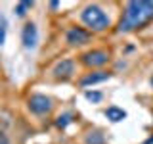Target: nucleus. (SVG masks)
<instances>
[{
  "label": "nucleus",
  "mask_w": 153,
  "mask_h": 144,
  "mask_svg": "<svg viewBox=\"0 0 153 144\" xmlns=\"http://www.w3.org/2000/svg\"><path fill=\"white\" fill-rule=\"evenodd\" d=\"M153 19V2L147 0H132L124 4L123 17L117 23V33H132L136 29H142Z\"/></svg>",
  "instance_id": "f257e3e1"
},
{
  "label": "nucleus",
  "mask_w": 153,
  "mask_h": 144,
  "mask_svg": "<svg viewBox=\"0 0 153 144\" xmlns=\"http://www.w3.org/2000/svg\"><path fill=\"white\" fill-rule=\"evenodd\" d=\"M80 21L86 25V29H88L90 33H103L111 27L109 16L98 6V4H88V6H84L82 12H80Z\"/></svg>",
  "instance_id": "f03ea898"
},
{
  "label": "nucleus",
  "mask_w": 153,
  "mask_h": 144,
  "mask_svg": "<svg viewBox=\"0 0 153 144\" xmlns=\"http://www.w3.org/2000/svg\"><path fill=\"white\" fill-rule=\"evenodd\" d=\"M27 108H29L31 113L42 117V115H48L52 112L54 104H52V98L46 96V94H31L27 98Z\"/></svg>",
  "instance_id": "7ed1b4c3"
},
{
  "label": "nucleus",
  "mask_w": 153,
  "mask_h": 144,
  "mask_svg": "<svg viewBox=\"0 0 153 144\" xmlns=\"http://www.w3.org/2000/svg\"><path fill=\"white\" fill-rule=\"evenodd\" d=\"M109 60H111V54H109V50H103V48H96V50H88L80 54V64L86 67H102Z\"/></svg>",
  "instance_id": "20e7f679"
},
{
  "label": "nucleus",
  "mask_w": 153,
  "mask_h": 144,
  "mask_svg": "<svg viewBox=\"0 0 153 144\" xmlns=\"http://www.w3.org/2000/svg\"><path fill=\"white\" fill-rule=\"evenodd\" d=\"M90 38H92V33L88 31V29H84V27H69L65 31V42L69 46H84V44H88L90 42Z\"/></svg>",
  "instance_id": "39448f33"
},
{
  "label": "nucleus",
  "mask_w": 153,
  "mask_h": 144,
  "mask_svg": "<svg viewBox=\"0 0 153 144\" xmlns=\"http://www.w3.org/2000/svg\"><path fill=\"white\" fill-rule=\"evenodd\" d=\"M75 69H76L75 60H71V58H63V60H59V62L54 65L52 75H54L56 81H69V79H73Z\"/></svg>",
  "instance_id": "423d86ee"
},
{
  "label": "nucleus",
  "mask_w": 153,
  "mask_h": 144,
  "mask_svg": "<svg viewBox=\"0 0 153 144\" xmlns=\"http://www.w3.org/2000/svg\"><path fill=\"white\" fill-rule=\"evenodd\" d=\"M21 42H23V48H27V50H33V48L36 46L38 42V29L33 21L25 23V27H23L21 31Z\"/></svg>",
  "instance_id": "0eeeda50"
},
{
  "label": "nucleus",
  "mask_w": 153,
  "mask_h": 144,
  "mask_svg": "<svg viewBox=\"0 0 153 144\" xmlns=\"http://www.w3.org/2000/svg\"><path fill=\"white\" fill-rule=\"evenodd\" d=\"M109 77H111V73L109 71H92V73H86L82 79L79 81V85L82 86V88H86V86L90 85H98V83H103V81H107Z\"/></svg>",
  "instance_id": "6e6552de"
},
{
  "label": "nucleus",
  "mask_w": 153,
  "mask_h": 144,
  "mask_svg": "<svg viewBox=\"0 0 153 144\" xmlns=\"http://www.w3.org/2000/svg\"><path fill=\"white\" fill-rule=\"evenodd\" d=\"M103 113H105V117H107L109 121H113V123H119V121H123V119L126 117V112H124L123 108H117V106H109Z\"/></svg>",
  "instance_id": "1a4fd4ad"
},
{
  "label": "nucleus",
  "mask_w": 153,
  "mask_h": 144,
  "mask_svg": "<svg viewBox=\"0 0 153 144\" xmlns=\"http://www.w3.org/2000/svg\"><path fill=\"white\" fill-rule=\"evenodd\" d=\"M33 8V2H29V0H23V2H17L16 6H13V14H16L17 17H25L27 12Z\"/></svg>",
  "instance_id": "9d476101"
},
{
  "label": "nucleus",
  "mask_w": 153,
  "mask_h": 144,
  "mask_svg": "<svg viewBox=\"0 0 153 144\" xmlns=\"http://www.w3.org/2000/svg\"><path fill=\"white\" fill-rule=\"evenodd\" d=\"M84 144H105V136L100 131H90L88 134H86Z\"/></svg>",
  "instance_id": "9b49d317"
},
{
  "label": "nucleus",
  "mask_w": 153,
  "mask_h": 144,
  "mask_svg": "<svg viewBox=\"0 0 153 144\" xmlns=\"http://www.w3.org/2000/svg\"><path fill=\"white\" fill-rule=\"evenodd\" d=\"M71 121H73V113L65 112V113H61L59 117L56 119V127H57V129H65V127H67V125H69Z\"/></svg>",
  "instance_id": "f8f14e48"
},
{
  "label": "nucleus",
  "mask_w": 153,
  "mask_h": 144,
  "mask_svg": "<svg viewBox=\"0 0 153 144\" xmlns=\"http://www.w3.org/2000/svg\"><path fill=\"white\" fill-rule=\"evenodd\" d=\"M84 98L88 100V102H100V100L103 98V94L98 92V90H84Z\"/></svg>",
  "instance_id": "ddd939ff"
},
{
  "label": "nucleus",
  "mask_w": 153,
  "mask_h": 144,
  "mask_svg": "<svg viewBox=\"0 0 153 144\" xmlns=\"http://www.w3.org/2000/svg\"><path fill=\"white\" fill-rule=\"evenodd\" d=\"M6 29H8V21L4 16H0V46L6 42Z\"/></svg>",
  "instance_id": "4468645a"
},
{
  "label": "nucleus",
  "mask_w": 153,
  "mask_h": 144,
  "mask_svg": "<svg viewBox=\"0 0 153 144\" xmlns=\"http://www.w3.org/2000/svg\"><path fill=\"white\" fill-rule=\"evenodd\" d=\"M0 144H10V138L4 131H0Z\"/></svg>",
  "instance_id": "2eb2a0df"
},
{
  "label": "nucleus",
  "mask_w": 153,
  "mask_h": 144,
  "mask_svg": "<svg viewBox=\"0 0 153 144\" xmlns=\"http://www.w3.org/2000/svg\"><path fill=\"white\" fill-rule=\"evenodd\" d=\"M151 86H153V77H151Z\"/></svg>",
  "instance_id": "dca6fc26"
}]
</instances>
